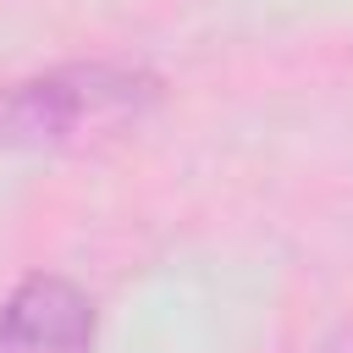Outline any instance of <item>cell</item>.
I'll use <instances>...</instances> for the list:
<instances>
[{
  "mask_svg": "<svg viewBox=\"0 0 353 353\" xmlns=\"http://www.w3.org/2000/svg\"><path fill=\"white\" fill-rule=\"evenodd\" d=\"M0 353H94V298L66 276H28L0 303Z\"/></svg>",
  "mask_w": 353,
  "mask_h": 353,
  "instance_id": "2",
  "label": "cell"
},
{
  "mask_svg": "<svg viewBox=\"0 0 353 353\" xmlns=\"http://www.w3.org/2000/svg\"><path fill=\"white\" fill-rule=\"evenodd\" d=\"M160 77L127 61H72L0 88V149H83L138 127Z\"/></svg>",
  "mask_w": 353,
  "mask_h": 353,
  "instance_id": "1",
  "label": "cell"
},
{
  "mask_svg": "<svg viewBox=\"0 0 353 353\" xmlns=\"http://www.w3.org/2000/svg\"><path fill=\"white\" fill-rule=\"evenodd\" d=\"M320 353H353V331H342V336H336V342H325Z\"/></svg>",
  "mask_w": 353,
  "mask_h": 353,
  "instance_id": "3",
  "label": "cell"
}]
</instances>
